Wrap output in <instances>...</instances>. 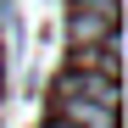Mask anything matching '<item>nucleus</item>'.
I'll use <instances>...</instances> for the list:
<instances>
[{
    "label": "nucleus",
    "instance_id": "obj_1",
    "mask_svg": "<svg viewBox=\"0 0 128 128\" xmlns=\"http://www.w3.org/2000/svg\"><path fill=\"white\" fill-rule=\"evenodd\" d=\"M67 34H72V45H106V39H117V0H72Z\"/></svg>",
    "mask_w": 128,
    "mask_h": 128
},
{
    "label": "nucleus",
    "instance_id": "obj_2",
    "mask_svg": "<svg viewBox=\"0 0 128 128\" xmlns=\"http://www.w3.org/2000/svg\"><path fill=\"white\" fill-rule=\"evenodd\" d=\"M72 67H78V72H100V78H117V39H106V45H78Z\"/></svg>",
    "mask_w": 128,
    "mask_h": 128
},
{
    "label": "nucleus",
    "instance_id": "obj_3",
    "mask_svg": "<svg viewBox=\"0 0 128 128\" xmlns=\"http://www.w3.org/2000/svg\"><path fill=\"white\" fill-rule=\"evenodd\" d=\"M45 128H72V122H61V117H56V122H45Z\"/></svg>",
    "mask_w": 128,
    "mask_h": 128
}]
</instances>
